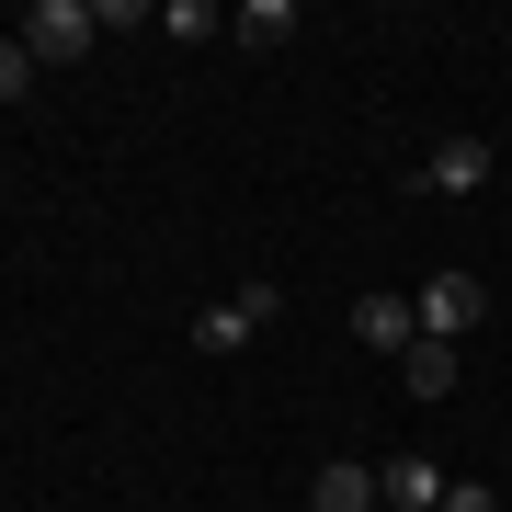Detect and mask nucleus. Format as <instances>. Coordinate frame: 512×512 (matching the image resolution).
Returning <instances> with one entry per match:
<instances>
[{
  "mask_svg": "<svg viewBox=\"0 0 512 512\" xmlns=\"http://www.w3.org/2000/svg\"><path fill=\"white\" fill-rule=\"evenodd\" d=\"M103 46V0H35L23 12V57L35 69H69V57H92Z\"/></svg>",
  "mask_w": 512,
  "mask_h": 512,
  "instance_id": "f257e3e1",
  "label": "nucleus"
},
{
  "mask_svg": "<svg viewBox=\"0 0 512 512\" xmlns=\"http://www.w3.org/2000/svg\"><path fill=\"white\" fill-rule=\"evenodd\" d=\"M274 308H285L274 285H239V296H217V308H194V353H251L262 330H274Z\"/></svg>",
  "mask_w": 512,
  "mask_h": 512,
  "instance_id": "f03ea898",
  "label": "nucleus"
},
{
  "mask_svg": "<svg viewBox=\"0 0 512 512\" xmlns=\"http://www.w3.org/2000/svg\"><path fill=\"white\" fill-rule=\"evenodd\" d=\"M410 319H421V342H467V330L490 319V296H478V274H433L410 296Z\"/></svg>",
  "mask_w": 512,
  "mask_h": 512,
  "instance_id": "7ed1b4c3",
  "label": "nucleus"
},
{
  "mask_svg": "<svg viewBox=\"0 0 512 512\" xmlns=\"http://www.w3.org/2000/svg\"><path fill=\"white\" fill-rule=\"evenodd\" d=\"M410 183H421V194H478V183H490V137H433Z\"/></svg>",
  "mask_w": 512,
  "mask_h": 512,
  "instance_id": "20e7f679",
  "label": "nucleus"
},
{
  "mask_svg": "<svg viewBox=\"0 0 512 512\" xmlns=\"http://www.w3.org/2000/svg\"><path fill=\"white\" fill-rule=\"evenodd\" d=\"M376 501H387V512H444V467H433V456H387V467H376Z\"/></svg>",
  "mask_w": 512,
  "mask_h": 512,
  "instance_id": "39448f33",
  "label": "nucleus"
},
{
  "mask_svg": "<svg viewBox=\"0 0 512 512\" xmlns=\"http://www.w3.org/2000/svg\"><path fill=\"white\" fill-rule=\"evenodd\" d=\"M353 342H365V353H410V342H421L410 296H353Z\"/></svg>",
  "mask_w": 512,
  "mask_h": 512,
  "instance_id": "423d86ee",
  "label": "nucleus"
},
{
  "mask_svg": "<svg viewBox=\"0 0 512 512\" xmlns=\"http://www.w3.org/2000/svg\"><path fill=\"white\" fill-rule=\"evenodd\" d=\"M308 512H387V501H376V467L330 456V467H319V490H308Z\"/></svg>",
  "mask_w": 512,
  "mask_h": 512,
  "instance_id": "0eeeda50",
  "label": "nucleus"
},
{
  "mask_svg": "<svg viewBox=\"0 0 512 512\" xmlns=\"http://www.w3.org/2000/svg\"><path fill=\"white\" fill-rule=\"evenodd\" d=\"M399 376H410V399H456V342H410Z\"/></svg>",
  "mask_w": 512,
  "mask_h": 512,
  "instance_id": "6e6552de",
  "label": "nucleus"
},
{
  "mask_svg": "<svg viewBox=\"0 0 512 512\" xmlns=\"http://www.w3.org/2000/svg\"><path fill=\"white\" fill-rule=\"evenodd\" d=\"M160 35H171V46H205V35H217V0H171Z\"/></svg>",
  "mask_w": 512,
  "mask_h": 512,
  "instance_id": "1a4fd4ad",
  "label": "nucleus"
},
{
  "mask_svg": "<svg viewBox=\"0 0 512 512\" xmlns=\"http://www.w3.org/2000/svg\"><path fill=\"white\" fill-rule=\"evenodd\" d=\"M285 35H296L285 0H251V12H239V46H285Z\"/></svg>",
  "mask_w": 512,
  "mask_h": 512,
  "instance_id": "9d476101",
  "label": "nucleus"
},
{
  "mask_svg": "<svg viewBox=\"0 0 512 512\" xmlns=\"http://www.w3.org/2000/svg\"><path fill=\"white\" fill-rule=\"evenodd\" d=\"M23 92H35V57H23V35H12V46H0V114H12Z\"/></svg>",
  "mask_w": 512,
  "mask_h": 512,
  "instance_id": "9b49d317",
  "label": "nucleus"
},
{
  "mask_svg": "<svg viewBox=\"0 0 512 512\" xmlns=\"http://www.w3.org/2000/svg\"><path fill=\"white\" fill-rule=\"evenodd\" d=\"M444 512H501V490L490 478H444Z\"/></svg>",
  "mask_w": 512,
  "mask_h": 512,
  "instance_id": "f8f14e48",
  "label": "nucleus"
}]
</instances>
